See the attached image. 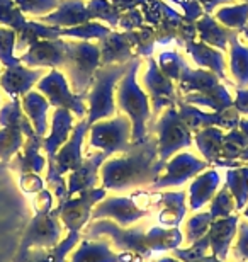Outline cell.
Here are the masks:
<instances>
[{"label":"cell","mask_w":248,"mask_h":262,"mask_svg":"<svg viewBox=\"0 0 248 262\" xmlns=\"http://www.w3.org/2000/svg\"><path fill=\"white\" fill-rule=\"evenodd\" d=\"M241 34H243L245 38L248 39V26H246V28H243V29H241Z\"/></svg>","instance_id":"cell-60"},{"label":"cell","mask_w":248,"mask_h":262,"mask_svg":"<svg viewBox=\"0 0 248 262\" xmlns=\"http://www.w3.org/2000/svg\"><path fill=\"white\" fill-rule=\"evenodd\" d=\"M141 23H143V17H141V12L138 9H133L129 14H126L121 17L119 20V26L124 29H133L136 28V26H141Z\"/></svg>","instance_id":"cell-52"},{"label":"cell","mask_w":248,"mask_h":262,"mask_svg":"<svg viewBox=\"0 0 248 262\" xmlns=\"http://www.w3.org/2000/svg\"><path fill=\"white\" fill-rule=\"evenodd\" d=\"M208 160H200L196 155L182 151V154H175L170 160L165 162V174L160 176L151 184V189H165L170 186H182L187 181L194 179L200 172L209 169Z\"/></svg>","instance_id":"cell-12"},{"label":"cell","mask_w":248,"mask_h":262,"mask_svg":"<svg viewBox=\"0 0 248 262\" xmlns=\"http://www.w3.org/2000/svg\"><path fill=\"white\" fill-rule=\"evenodd\" d=\"M24 15H48L61 0H14Z\"/></svg>","instance_id":"cell-48"},{"label":"cell","mask_w":248,"mask_h":262,"mask_svg":"<svg viewBox=\"0 0 248 262\" xmlns=\"http://www.w3.org/2000/svg\"><path fill=\"white\" fill-rule=\"evenodd\" d=\"M29 20H26L24 14L15 5L14 0H0V24L15 31V34L22 33Z\"/></svg>","instance_id":"cell-42"},{"label":"cell","mask_w":248,"mask_h":262,"mask_svg":"<svg viewBox=\"0 0 248 262\" xmlns=\"http://www.w3.org/2000/svg\"><path fill=\"white\" fill-rule=\"evenodd\" d=\"M158 141V159L162 162L170 160L178 150L192 145V133L187 124L178 116L175 107H168L155 124Z\"/></svg>","instance_id":"cell-9"},{"label":"cell","mask_w":248,"mask_h":262,"mask_svg":"<svg viewBox=\"0 0 248 262\" xmlns=\"http://www.w3.org/2000/svg\"><path fill=\"white\" fill-rule=\"evenodd\" d=\"M92 15L88 12L83 0H61L60 5L51 14L43 15L39 23H44L55 28H75V26L91 23Z\"/></svg>","instance_id":"cell-22"},{"label":"cell","mask_w":248,"mask_h":262,"mask_svg":"<svg viewBox=\"0 0 248 262\" xmlns=\"http://www.w3.org/2000/svg\"><path fill=\"white\" fill-rule=\"evenodd\" d=\"M182 102L192 104V106H199V107H209L214 113H223L226 109L233 107V97L230 96L228 89L223 83H219L218 87L211 89V91L186 94L182 97Z\"/></svg>","instance_id":"cell-29"},{"label":"cell","mask_w":248,"mask_h":262,"mask_svg":"<svg viewBox=\"0 0 248 262\" xmlns=\"http://www.w3.org/2000/svg\"><path fill=\"white\" fill-rule=\"evenodd\" d=\"M192 262H223L221 259H218L216 255H213V254H206L204 257H200V259H197V260H192Z\"/></svg>","instance_id":"cell-56"},{"label":"cell","mask_w":248,"mask_h":262,"mask_svg":"<svg viewBox=\"0 0 248 262\" xmlns=\"http://www.w3.org/2000/svg\"><path fill=\"white\" fill-rule=\"evenodd\" d=\"M196 29L199 33L200 41L213 46L216 50H226L230 39L233 38V34H235L233 29H228V28H224L223 24L216 23V19L211 17L209 14L202 15V17L197 20Z\"/></svg>","instance_id":"cell-31"},{"label":"cell","mask_w":248,"mask_h":262,"mask_svg":"<svg viewBox=\"0 0 248 262\" xmlns=\"http://www.w3.org/2000/svg\"><path fill=\"white\" fill-rule=\"evenodd\" d=\"M65 48L66 41L60 39H41L31 46V48L19 56L20 63L26 67L38 68H61L65 61Z\"/></svg>","instance_id":"cell-17"},{"label":"cell","mask_w":248,"mask_h":262,"mask_svg":"<svg viewBox=\"0 0 248 262\" xmlns=\"http://www.w3.org/2000/svg\"><path fill=\"white\" fill-rule=\"evenodd\" d=\"M19 184L28 194H38L39 191L44 189V181L41 179L39 174H22L19 179Z\"/></svg>","instance_id":"cell-51"},{"label":"cell","mask_w":248,"mask_h":262,"mask_svg":"<svg viewBox=\"0 0 248 262\" xmlns=\"http://www.w3.org/2000/svg\"><path fill=\"white\" fill-rule=\"evenodd\" d=\"M246 148H248V136L240 128L230 129V133H226L223 138V154H221V160L236 162Z\"/></svg>","instance_id":"cell-41"},{"label":"cell","mask_w":248,"mask_h":262,"mask_svg":"<svg viewBox=\"0 0 248 262\" xmlns=\"http://www.w3.org/2000/svg\"><path fill=\"white\" fill-rule=\"evenodd\" d=\"M223 129L218 126H209L199 129L194 135V141H196L199 151L202 154L204 160L209 164H216L221 160V154H223Z\"/></svg>","instance_id":"cell-32"},{"label":"cell","mask_w":248,"mask_h":262,"mask_svg":"<svg viewBox=\"0 0 248 262\" xmlns=\"http://www.w3.org/2000/svg\"><path fill=\"white\" fill-rule=\"evenodd\" d=\"M20 104H22V111L26 113V116L29 118L36 135L44 138L46 133H48V119H46V116H48V111L51 106L50 101L41 92L29 91L20 99Z\"/></svg>","instance_id":"cell-28"},{"label":"cell","mask_w":248,"mask_h":262,"mask_svg":"<svg viewBox=\"0 0 248 262\" xmlns=\"http://www.w3.org/2000/svg\"><path fill=\"white\" fill-rule=\"evenodd\" d=\"M80 232H68V235L53 249H31L19 262H66V255L80 242Z\"/></svg>","instance_id":"cell-30"},{"label":"cell","mask_w":248,"mask_h":262,"mask_svg":"<svg viewBox=\"0 0 248 262\" xmlns=\"http://www.w3.org/2000/svg\"><path fill=\"white\" fill-rule=\"evenodd\" d=\"M99 237H107L110 240V244L119 252H134L141 255L143 259H148L151 255V250L146 245L145 227L123 228L121 225H118L109 218L92 220L91 223L85 225L82 238L94 240Z\"/></svg>","instance_id":"cell-6"},{"label":"cell","mask_w":248,"mask_h":262,"mask_svg":"<svg viewBox=\"0 0 248 262\" xmlns=\"http://www.w3.org/2000/svg\"><path fill=\"white\" fill-rule=\"evenodd\" d=\"M91 143L92 148L104 151L105 155L112 154H128L133 148V124L128 116H114L112 119L94 123L91 128Z\"/></svg>","instance_id":"cell-8"},{"label":"cell","mask_w":248,"mask_h":262,"mask_svg":"<svg viewBox=\"0 0 248 262\" xmlns=\"http://www.w3.org/2000/svg\"><path fill=\"white\" fill-rule=\"evenodd\" d=\"M209 204H211V206H209V213H211V216H213V220L231 216V214L236 211L235 198L230 192L228 186H226V184L221 187L218 192H216V196L211 199Z\"/></svg>","instance_id":"cell-44"},{"label":"cell","mask_w":248,"mask_h":262,"mask_svg":"<svg viewBox=\"0 0 248 262\" xmlns=\"http://www.w3.org/2000/svg\"><path fill=\"white\" fill-rule=\"evenodd\" d=\"M0 126H15L24 133L26 138L34 136L36 131L31 124L29 118L26 116V113L22 111V104L19 99H12L9 104L0 109Z\"/></svg>","instance_id":"cell-36"},{"label":"cell","mask_w":248,"mask_h":262,"mask_svg":"<svg viewBox=\"0 0 248 262\" xmlns=\"http://www.w3.org/2000/svg\"><path fill=\"white\" fill-rule=\"evenodd\" d=\"M156 63L170 80H177V82H181L182 77L191 70V67L187 65L184 56L181 53H177V51H163L158 56Z\"/></svg>","instance_id":"cell-39"},{"label":"cell","mask_w":248,"mask_h":262,"mask_svg":"<svg viewBox=\"0 0 248 262\" xmlns=\"http://www.w3.org/2000/svg\"><path fill=\"white\" fill-rule=\"evenodd\" d=\"M110 34V28L107 26H102L100 23H85L80 26H75V28H66L61 29V36H70V38H77L82 41H88V39H104L105 36Z\"/></svg>","instance_id":"cell-43"},{"label":"cell","mask_w":248,"mask_h":262,"mask_svg":"<svg viewBox=\"0 0 248 262\" xmlns=\"http://www.w3.org/2000/svg\"><path fill=\"white\" fill-rule=\"evenodd\" d=\"M221 184V176L216 169H208L196 176L189 186V208L197 211L216 196Z\"/></svg>","instance_id":"cell-23"},{"label":"cell","mask_w":248,"mask_h":262,"mask_svg":"<svg viewBox=\"0 0 248 262\" xmlns=\"http://www.w3.org/2000/svg\"><path fill=\"white\" fill-rule=\"evenodd\" d=\"M226 186L235 198L236 209H243L248 204V167L226 170Z\"/></svg>","instance_id":"cell-37"},{"label":"cell","mask_w":248,"mask_h":262,"mask_svg":"<svg viewBox=\"0 0 248 262\" xmlns=\"http://www.w3.org/2000/svg\"><path fill=\"white\" fill-rule=\"evenodd\" d=\"M178 116L191 131H197L209 126H218L221 129H235L240 124V113L235 107L226 109L223 113H204L197 106L186 104L178 99Z\"/></svg>","instance_id":"cell-13"},{"label":"cell","mask_w":248,"mask_h":262,"mask_svg":"<svg viewBox=\"0 0 248 262\" xmlns=\"http://www.w3.org/2000/svg\"><path fill=\"white\" fill-rule=\"evenodd\" d=\"M92 19H100L107 23L110 28H116L121 20V10L109 0H91L87 4Z\"/></svg>","instance_id":"cell-46"},{"label":"cell","mask_w":248,"mask_h":262,"mask_svg":"<svg viewBox=\"0 0 248 262\" xmlns=\"http://www.w3.org/2000/svg\"><path fill=\"white\" fill-rule=\"evenodd\" d=\"M43 77V68L33 70L20 63L17 67L5 68V72L0 75V85L12 99H19L26 96Z\"/></svg>","instance_id":"cell-21"},{"label":"cell","mask_w":248,"mask_h":262,"mask_svg":"<svg viewBox=\"0 0 248 262\" xmlns=\"http://www.w3.org/2000/svg\"><path fill=\"white\" fill-rule=\"evenodd\" d=\"M187 194L186 191H167L160 194V213H158V222L165 228H177L182 223L184 216L187 213L186 206Z\"/></svg>","instance_id":"cell-26"},{"label":"cell","mask_w":248,"mask_h":262,"mask_svg":"<svg viewBox=\"0 0 248 262\" xmlns=\"http://www.w3.org/2000/svg\"><path fill=\"white\" fill-rule=\"evenodd\" d=\"M129 63L100 65L94 75L91 92L87 96V123L88 128L94 123L102 121L116 114V85L124 73L128 72Z\"/></svg>","instance_id":"cell-3"},{"label":"cell","mask_w":248,"mask_h":262,"mask_svg":"<svg viewBox=\"0 0 248 262\" xmlns=\"http://www.w3.org/2000/svg\"><path fill=\"white\" fill-rule=\"evenodd\" d=\"M0 75H2V70H0Z\"/></svg>","instance_id":"cell-63"},{"label":"cell","mask_w":248,"mask_h":262,"mask_svg":"<svg viewBox=\"0 0 248 262\" xmlns=\"http://www.w3.org/2000/svg\"><path fill=\"white\" fill-rule=\"evenodd\" d=\"M238 223L240 218L238 214H231L226 218H218L213 220L208 232L209 237V249L211 254L216 255L223 262L228 260L230 257V247L233 244V240L238 233Z\"/></svg>","instance_id":"cell-19"},{"label":"cell","mask_w":248,"mask_h":262,"mask_svg":"<svg viewBox=\"0 0 248 262\" xmlns=\"http://www.w3.org/2000/svg\"><path fill=\"white\" fill-rule=\"evenodd\" d=\"M241 2H245V4H248V0H241Z\"/></svg>","instance_id":"cell-62"},{"label":"cell","mask_w":248,"mask_h":262,"mask_svg":"<svg viewBox=\"0 0 248 262\" xmlns=\"http://www.w3.org/2000/svg\"><path fill=\"white\" fill-rule=\"evenodd\" d=\"M68 262H143V257L134 252H118L110 247V240L104 238H80L77 249L72 250Z\"/></svg>","instance_id":"cell-15"},{"label":"cell","mask_w":248,"mask_h":262,"mask_svg":"<svg viewBox=\"0 0 248 262\" xmlns=\"http://www.w3.org/2000/svg\"><path fill=\"white\" fill-rule=\"evenodd\" d=\"M230 70L240 89L248 87V45H241L236 33L230 39Z\"/></svg>","instance_id":"cell-34"},{"label":"cell","mask_w":248,"mask_h":262,"mask_svg":"<svg viewBox=\"0 0 248 262\" xmlns=\"http://www.w3.org/2000/svg\"><path fill=\"white\" fill-rule=\"evenodd\" d=\"M143 85L148 91V97L151 99L153 109L151 113L158 116L162 109L173 107L178 102L173 82L165 73L160 70V67L153 58L146 61V73L143 77Z\"/></svg>","instance_id":"cell-14"},{"label":"cell","mask_w":248,"mask_h":262,"mask_svg":"<svg viewBox=\"0 0 248 262\" xmlns=\"http://www.w3.org/2000/svg\"><path fill=\"white\" fill-rule=\"evenodd\" d=\"M238 128L243 131V133L248 136V119H240V124H238Z\"/></svg>","instance_id":"cell-57"},{"label":"cell","mask_w":248,"mask_h":262,"mask_svg":"<svg viewBox=\"0 0 248 262\" xmlns=\"http://www.w3.org/2000/svg\"><path fill=\"white\" fill-rule=\"evenodd\" d=\"M233 107L240 114H248V91L246 89H238V91H236V99L233 101Z\"/></svg>","instance_id":"cell-53"},{"label":"cell","mask_w":248,"mask_h":262,"mask_svg":"<svg viewBox=\"0 0 248 262\" xmlns=\"http://www.w3.org/2000/svg\"><path fill=\"white\" fill-rule=\"evenodd\" d=\"M99 67V45L88 43V41H66L65 61H63L61 68L70 77V85L73 92L87 94Z\"/></svg>","instance_id":"cell-4"},{"label":"cell","mask_w":248,"mask_h":262,"mask_svg":"<svg viewBox=\"0 0 248 262\" xmlns=\"http://www.w3.org/2000/svg\"><path fill=\"white\" fill-rule=\"evenodd\" d=\"M15 39H17V34H15L14 29L5 28V26L0 28V63L5 68L20 65V60L15 56L14 51Z\"/></svg>","instance_id":"cell-47"},{"label":"cell","mask_w":248,"mask_h":262,"mask_svg":"<svg viewBox=\"0 0 248 262\" xmlns=\"http://www.w3.org/2000/svg\"><path fill=\"white\" fill-rule=\"evenodd\" d=\"M87 131H88L87 119H80V121L77 123V126L73 128L72 136L68 138V141L58 150L53 169L48 170L46 182H48V186L51 187V192L56 196L58 203L66 199L65 174L77 170L83 162L82 146H83V138H85Z\"/></svg>","instance_id":"cell-5"},{"label":"cell","mask_w":248,"mask_h":262,"mask_svg":"<svg viewBox=\"0 0 248 262\" xmlns=\"http://www.w3.org/2000/svg\"><path fill=\"white\" fill-rule=\"evenodd\" d=\"M165 162L158 159V141L150 138L133 145L128 154L119 159H107L100 165L102 187L107 191H128L133 187L148 186L162 176Z\"/></svg>","instance_id":"cell-1"},{"label":"cell","mask_w":248,"mask_h":262,"mask_svg":"<svg viewBox=\"0 0 248 262\" xmlns=\"http://www.w3.org/2000/svg\"><path fill=\"white\" fill-rule=\"evenodd\" d=\"M197 2L202 5L206 14L213 12V10L218 7V5H223V4H231L233 0H197Z\"/></svg>","instance_id":"cell-54"},{"label":"cell","mask_w":248,"mask_h":262,"mask_svg":"<svg viewBox=\"0 0 248 262\" xmlns=\"http://www.w3.org/2000/svg\"><path fill=\"white\" fill-rule=\"evenodd\" d=\"M233 257L240 262H248V222L238 223V233H236V244L233 247Z\"/></svg>","instance_id":"cell-50"},{"label":"cell","mask_w":248,"mask_h":262,"mask_svg":"<svg viewBox=\"0 0 248 262\" xmlns=\"http://www.w3.org/2000/svg\"><path fill=\"white\" fill-rule=\"evenodd\" d=\"M216 20H219L228 29H243L248 24V4H233L221 7L216 12Z\"/></svg>","instance_id":"cell-40"},{"label":"cell","mask_w":248,"mask_h":262,"mask_svg":"<svg viewBox=\"0 0 248 262\" xmlns=\"http://www.w3.org/2000/svg\"><path fill=\"white\" fill-rule=\"evenodd\" d=\"M26 136L19 128L4 126L0 129V162H10L22 150Z\"/></svg>","instance_id":"cell-38"},{"label":"cell","mask_w":248,"mask_h":262,"mask_svg":"<svg viewBox=\"0 0 248 262\" xmlns=\"http://www.w3.org/2000/svg\"><path fill=\"white\" fill-rule=\"evenodd\" d=\"M146 214H148V211L140 208L133 199V196L104 198L92 209V220L109 218L118 225H121V227H129V225L145 218Z\"/></svg>","instance_id":"cell-16"},{"label":"cell","mask_w":248,"mask_h":262,"mask_svg":"<svg viewBox=\"0 0 248 262\" xmlns=\"http://www.w3.org/2000/svg\"><path fill=\"white\" fill-rule=\"evenodd\" d=\"M133 34H119L110 33L100 39V65H112V63H128L133 60L131 45H133Z\"/></svg>","instance_id":"cell-25"},{"label":"cell","mask_w":248,"mask_h":262,"mask_svg":"<svg viewBox=\"0 0 248 262\" xmlns=\"http://www.w3.org/2000/svg\"><path fill=\"white\" fill-rule=\"evenodd\" d=\"M109 159L104 151L88 155L77 170L70 172L66 181V198H73L75 194L87 189H94L97 186V177L100 172V165Z\"/></svg>","instance_id":"cell-20"},{"label":"cell","mask_w":248,"mask_h":262,"mask_svg":"<svg viewBox=\"0 0 248 262\" xmlns=\"http://www.w3.org/2000/svg\"><path fill=\"white\" fill-rule=\"evenodd\" d=\"M43 138L38 135L26 138V143L22 146V151L15 155V159L9 162L10 169L17 170L20 176L22 174H39L46 167V159L39 154Z\"/></svg>","instance_id":"cell-24"},{"label":"cell","mask_w":248,"mask_h":262,"mask_svg":"<svg viewBox=\"0 0 248 262\" xmlns=\"http://www.w3.org/2000/svg\"><path fill=\"white\" fill-rule=\"evenodd\" d=\"M208 250H209V237H208V233H206L202 238L196 240V242L191 244L189 247L186 249L178 247L175 250H172V254H173V257L182 262H192V260L204 257Z\"/></svg>","instance_id":"cell-49"},{"label":"cell","mask_w":248,"mask_h":262,"mask_svg":"<svg viewBox=\"0 0 248 262\" xmlns=\"http://www.w3.org/2000/svg\"><path fill=\"white\" fill-rule=\"evenodd\" d=\"M73 113L68 109L58 107L51 119V131L48 136L43 138L41 148L46 151V159H48V170L53 169L55 165V157L58 154V150L66 143L68 138L72 136L73 131Z\"/></svg>","instance_id":"cell-18"},{"label":"cell","mask_w":248,"mask_h":262,"mask_svg":"<svg viewBox=\"0 0 248 262\" xmlns=\"http://www.w3.org/2000/svg\"><path fill=\"white\" fill-rule=\"evenodd\" d=\"M38 85V91L43 94V96L48 99L51 106L63 107L72 111L73 114H77L78 118H85L87 114V107L83 104V99H85V94H75L68 85L66 77L63 75L60 70L53 68V70L44 75L41 80L36 83Z\"/></svg>","instance_id":"cell-11"},{"label":"cell","mask_w":248,"mask_h":262,"mask_svg":"<svg viewBox=\"0 0 248 262\" xmlns=\"http://www.w3.org/2000/svg\"><path fill=\"white\" fill-rule=\"evenodd\" d=\"M63 223L60 222L58 213L53 209H41L36 211L34 218L31 220L24 237L20 240L19 252L15 255L14 262L24 259V255L31 249H53L61 242L63 237Z\"/></svg>","instance_id":"cell-7"},{"label":"cell","mask_w":248,"mask_h":262,"mask_svg":"<svg viewBox=\"0 0 248 262\" xmlns=\"http://www.w3.org/2000/svg\"><path fill=\"white\" fill-rule=\"evenodd\" d=\"M238 160H248V148L243 151V154H241V157H240V159Z\"/></svg>","instance_id":"cell-59"},{"label":"cell","mask_w":248,"mask_h":262,"mask_svg":"<svg viewBox=\"0 0 248 262\" xmlns=\"http://www.w3.org/2000/svg\"><path fill=\"white\" fill-rule=\"evenodd\" d=\"M243 216H245V218L248 220V204H246V206L243 208Z\"/></svg>","instance_id":"cell-61"},{"label":"cell","mask_w":248,"mask_h":262,"mask_svg":"<svg viewBox=\"0 0 248 262\" xmlns=\"http://www.w3.org/2000/svg\"><path fill=\"white\" fill-rule=\"evenodd\" d=\"M140 2H143V0H112V4H114L119 10H128V9L133 10Z\"/></svg>","instance_id":"cell-55"},{"label":"cell","mask_w":248,"mask_h":262,"mask_svg":"<svg viewBox=\"0 0 248 262\" xmlns=\"http://www.w3.org/2000/svg\"><path fill=\"white\" fill-rule=\"evenodd\" d=\"M156 262H182V260H178L175 257H162V259H158Z\"/></svg>","instance_id":"cell-58"},{"label":"cell","mask_w":248,"mask_h":262,"mask_svg":"<svg viewBox=\"0 0 248 262\" xmlns=\"http://www.w3.org/2000/svg\"><path fill=\"white\" fill-rule=\"evenodd\" d=\"M105 196H107V189L94 187V189L78 192V194H75V198L63 199V201L58 203L55 211L58 213L60 222L68 232H80L88 223V220L92 218V209Z\"/></svg>","instance_id":"cell-10"},{"label":"cell","mask_w":248,"mask_h":262,"mask_svg":"<svg viewBox=\"0 0 248 262\" xmlns=\"http://www.w3.org/2000/svg\"><path fill=\"white\" fill-rule=\"evenodd\" d=\"M221 83L219 77L216 73L204 70V68H197V70H189L186 75L182 77V80L178 82V89L184 94L191 92H204L211 91V89L218 87Z\"/></svg>","instance_id":"cell-35"},{"label":"cell","mask_w":248,"mask_h":262,"mask_svg":"<svg viewBox=\"0 0 248 262\" xmlns=\"http://www.w3.org/2000/svg\"><path fill=\"white\" fill-rule=\"evenodd\" d=\"M186 51L192 56V60L196 63L204 68L216 73L219 77V80H226V67H224V55L219 50L213 48V46L206 43H196V41H187L186 43Z\"/></svg>","instance_id":"cell-27"},{"label":"cell","mask_w":248,"mask_h":262,"mask_svg":"<svg viewBox=\"0 0 248 262\" xmlns=\"http://www.w3.org/2000/svg\"><path fill=\"white\" fill-rule=\"evenodd\" d=\"M213 223V216H211L209 209L208 211H200L194 214L186 222V233H184V240L189 242V245L194 244L196 240L202 238L206 233L209 232V227Z\"/></svg>","instance_id":"cell-45"},{"label":"cell","mask_w":248,"mask_h":262,"mask_svg":"<svg viewBox=\"0 0 248 262\" xmlns=\"http://www.w3.org/2000/svg\"><path fill=\"white\" fill-rule=\"evenodd\" d=\"M184 242V233L177 228H165V227H150L146 230V245L151 252H168L175 250Z\"/></svg>","instance_id":"cell-33"},{"label":"cell","mask_w":248,"mask_h":262,"mask_svg":"<svg viewBox=\"0 0 248 262\" xmlns=\"http://www.w3.org/2000/svg\"><path fill=\"white\" fill-rule=\"evenodd\" d=\"M141 60L133 58L129 61L128 72L119 80V85L116 89V104L123 111L126 116L129 118L131 124H133V135H131V141L134 145H140L148 140V133H146V123L150 119V97L143 89L136 82V75H138Z\"/></svg>","instance_id":"cell-2"}]
</instances>
